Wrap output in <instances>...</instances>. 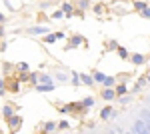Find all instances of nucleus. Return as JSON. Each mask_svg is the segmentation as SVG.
I'll return each mask as SVG.
<instances>
[{
	"instance_id": "1",
	"label": "nucleus",
	"mask_w": 150,
	"mask_h": 134,
	"mask_svg": "<svg viewBox=\"0 0 150 134\" xmlns=\"http://www.w3.org/2000/svg\"><path fill=\"white\" fill-rule=\"evenodd\" d=\"M6 124H8V128H10V132H16L20 126H22V116L16 112V114H12L6 118Z\"/></svg>"
},
{
	"instance_id": "2",
	"label": "nucleus",
	"mask_w": 150,
	"mask_h": 134,
	"mask_svg": "<svg viewBox=\"0 0 150 134\" xmlns=\"http://www.w3.org/2000/svg\"><path fill=\"white\" fill-rule=\"evenodd\" d=\"M84 42H86V40H84V36H80V34H72V36L68 38V44L64 46V50H70V48H80Z\"/></svg>"
},
{
	"instance_id": "3",
	"label": "nucleus",
	"mask_w": 150,
	"mask_h": 134,
	"mask_svg": "<svg viewBox=\"0 0 150 134\" xmlns=\"http://www.w3.org/2000/svg\"><path fill=\"white\" fill-rule=\"evenodd\" d=\"M48 32H50V28H48V26H42V24L28 28V34H30V36H44V34H48Z\"/></svg>"
},
{
	"instance_id": "4",
	"label": "nucleus",
	"mask_w": 150,
	"mask_h": 134,
	"mask_svg": "<svg viewBox=\"0 0 150 134\" xmlns=\"http://www.w3.org/2000/svg\"><path fill=\"white\" fill-rule=\"evenodd\" d=\"M62 12H64V18H72V16H76V6L74 4H70V2H62Z\"/></svg>"
},
{
	"instance_id": "5",
	"label": "nucleus",
	"mask_w": 150,
	"mask_h": 134,
	"mask_svg": "<svg viewBox=\"0 0 150 134\" xmlns=\"http://www.w3.org/2000/svg\"><path fill=\"white\" fill-rule=\"evenodd\" d=\"M18 110H20V106H14V104H4V106L0 108V112H2L4 118H8V116H12V114H16Z\"/></svg>"
},
{
	"instance_id": "6",
	"label": "nucleus",
	"mask_w": 150,
	"mask_h": 134,
	"mask_svg": "<svg viewBox=\"0 0 150 134\" xmlns=\"http://www.w3.org/2000/svg\"><path fill=\"white\" fill-rule=\"evenodd\" d=\"M100 96H102V100L112 102V100H116V90H114V88H102Z\"/></svg>"
},
{
	"instance_id": "7",
	"label": "nucleus",
	"mask_w": 150,
	"mask_h": 134,
	"mask_svg": "<svg viewBox=\"0 0 150 134\" xmlns=\"http://www.w3.org/2000/svg\"><path fill=\"white\" fill-rule=\"evenodd\" d=\"M132 132L134 134H150V130L146 128V124L142 122V120H136L134 126H132Z\"/></svg>"
},
{
	"instance_id": "8",
	"label": "nucleus",
	"mask_w": 150,
	"mask_h": 134,
	"mask_svg": "<svg viewBox=\"0 0 150 134\" xmlns=\"http://www.w3.org/2000/svg\"><path fill=\"white\" fill-rule=\"evenodd\" d=\"M112 112H114V106H104L100 108V120H112Z\"/></svg>"
},
{
	"instance_id": "9",
	"label": "nucleus",
	"mask_w": 150,
	"mask_h": 134,
	"mask_svg": "<svg viewBox=\"0 0 150 134\" xmlns=\"http://www.w3.org/2000/svg\"><path fill=\"white\" fill-rule=\"evenodd\" d=\"M42 130L46 134H54L58 130V122H54V120H46V122L42 124Z\"/></svg>"
},
{
	"instance_id": "10",
	"label": "nucleus",
	"mask_w": 150,
	"mask_h": 134,
	"mask_svg": "<svg viewBox=\"0 0 150 134\" xmlns=\"http://www.w3.org/2000/svg\"><path fill=\"white\" fill-rule=\"evenodd\" d=\"M54 88H56V82H50V84H36V86H34L36 92H42V94H46V92H52Z\"/></svg>"
},
{
	"instance_id": "11",
	"label": "nucleus",
	"mask_w": 150,
	"mask_h": 134,
	"mask_svg": "<svg viewBox=\"0 0 150 134\" xmlns=\"http://www.w3.org/2000/svg\"><path fill=\"white\" fill-rule=\"evenodd\" d=\"M130 62L134 64V66H142V64H146V56L144 54H130Z\"/></svg>"
},
{
	"instance_id": "12",
	"label": "nucleus",
	"mask_w": 150,
	"mask_h": 134,
	"mask_svg": "<svg viewBox=\"0 0 150 134\" xmlns=\"http://www.w3.org/2000/svg\"><path fill=\"white\" fill-rule=\"evenodd\" d=\"M114 90H116V98L118 96H124V94H130V88L126 86V82H118L114 86Z\"/></svg>"
},
{
	"instance_id": "13",
	"label": "nucleus",
	"mask_w": 150,
	"mask_h": 134,
	"mask_svg": "<svg viewBox=\"0 0 150 134\" xmlns=\"http://www.w3.org/2000/svg\"><path fill=\"white\" fill-rule=\"evenodd\" d=\"M68 104H70V110H72V112H88L82 100L80 102H68Z\"/></svg>"
},
{
	"instance_id": "14",
	"label": "nucleus",
	"mask_w": 150,
	"mask_h": 134,
	"mask_svg": "<svg viewBox=\"0 0 150 134\" xmlns=\"http://www.w3.org/2000/svg\"><path fill=\"white\" fill-rule=\"evenodd\" d=\"M50 82H56L52 74H46V72H40V80H38V84H50ZM58 84V82H56Z\"/></svg>"
},
{
	"instance_id": "15",
	"label": "nucleus",
	"mask_w": 150,
	"mask_h": 134,
	"mask_svg": "<svg viewBox=\"0 0 150 134\" xmlns=\"http://www.w3.org/2000/svg\"><path fill=\"white\" fill-rule=\"evenodd\" d=\"M116 84H118V78H116V76H106V78H104V82H102L104 88H114Z\"/></svg>"
},
{
	"instance_id": "16",
	"label": "nucleus",
	"mask_w": 150,
	"mask_h": 134,
	"mask_svg": "<svg viewBox=\"0 0 150 134\" xmlns=\"http://www.w3.org/2000/svg\"><path fill=\"white\" fill-rule=\"evenodd\" d=\"M80 80H82V84H84V86H94L92 74H86V72H82V74H80Z\"/></svg>"
},
{
	"instance_id": "17",
	"label": "nucleus",
	"mask_w": 150,
	"mask_h": 134,
	"mask_svg": "<svg viewBox=\"0 0 150 134\" xmlns=\"http://www.w3.org/2000/svg\"><path fill=\"white\" fill-rule=\"evenodd\" d=\"M14 78L18 80L20 84H24V82H30V72H18V74H14Z\"/></svg>"
},
{
	"instance_id": "18",
	"label": "nucleus",
	"mask_w": 150,
	"mask_h": 134,
	"mask_svg": "<svg viewBox=\"0 0 150 134\" xmlns=\"http://www.w3.org/2000/svg\"><path fill=\"white\" fill-rule=\"evenodd\" d=\"M92 78H94V84H102L104 78H106V74L100 72V70H96V72H92Z\"/></svg>"
},
{
	"instance_id": "19",
	"label": "nucleus",
	"mask_w": 150,
	"mask_h": 134,
	"mask_svg": "<svg viewBox=\"0 0 150 134\" xmlns=\"http://www.w3.org/2000/svg\"><path fill=\"white\" fill-rule=\"evenodd\" d=\"M140 120L146 124V128L150 130V110H142L140 112Z\"/></svg>"
},
{
	"instance_id": "20",
	"label": "nucleus",
	"mask_w": 150,
	"mask_h": 134,
	"mask_svg": "<svg viewBox=\"0 0 150 134\" xmlns=\"http://www.w3.org/2000/svg\"><path fill=\"white\" fill-rule=\"evenodd\" d=\"M6 88H10V92L18 94V92H20V82H18V80H12V82H8V84H6Z\"/></svg>"
},
{
	"instance_id": "21",
	"label": "nucleus",
	"mask_w": 150,
	"mask_h": 134,
	"mask_svg": "<svg viewBox=\"0 0 150 134\" xmlns=\"http://www.w3.org/2000/svg\"><path fill=\"white\" fill-rule=\"evenodd\" d=\"M70 82L74 84V86H80L82 80H80V72H70Z\"/></svg>"
},
{
	"instance_id": "22",
	"label": "nucleus",
	"mask_w": 150,
	"mask_h": 134,
	"mask_svg": "<svg viewBox=\"0 0 150 134\" xmlns=\"http://www.w3.org/2000/svg\"><path fill=\"white\" fill-rule=\"evenodd\" d=\"M42 38H44V42H46V44H54V42L58 40V38H56V32H48V34H44Z\"/></svg>"
},
{
	"instance_id": "23",
	"label": "nucleus",
	"mask_w": 150,
	"mask_h": 134,
	"mask_svg": "<svg viewBox=\"0 0 150 134\" xmlns=\"http://www.w3.org/2000/svg\"><path fill=\"white\" fill-rule=\"evenodd\" d=\"M116 52H118V56H120L122 60H130V52H128L124 46H118V50H116Z\"/></svg>"
},
{
	"instance_id": "24",
	"label": "nucleus",
	"mask_w": 150,
	"mask_h": 134,
	"mask_svg": "<svg viewBox=\"0 0 150 134\" xmlns=\"http://www.w3.org/2000/svg\"><path fill=\"white\" fill-rule=\"evenodd\" d=\"M90 8V0H78V4H76V10H88Z\"/></svg>"
},
{
	"instance_id": "25",
	"label": "nucleus",
	"mask_w": 150,
	"mask_h": 134,
	"mask_svg": "<svg viewBox=\"0 0 150 134\" xmlns=\"http://www.w3.org/2000/svg\"><path fill=\"white\" fill-rule=\"evenodd\" d=\"M146 6H148V4H146V2H142V0H136V2L132 4V8H134L136 12H142L144 8H146Z\"/></svg>"
},
{
	"instance_id": "26",
	"label": "nucleus",
	"mask_w": 150,
	"mask_h": 134,
	"mask_svg": "<svg viewBox=\"0 0 150 134\" xmlns=\"http://www.w3.org/2000/svg\"><path fill=\"white\" fill-rule=\"evenodd\" d=\"M58 128H60V130H70V128H72V124H70V120L62 118V120L58 122Z\"/></svg>"
},
{
	"instance_id": "27",
	"label": "nucleus",
	"mask_w": 150,
	"mask_h": 134,
	"mask_svg": "<svg viewBox=\"0 0 150 134\" xmlns=\"http://www.w3.org/2000/svg\"><path fill=\"white\" fill-rule=\"evenodd\" d=\"M56 82H68V74H64V72H56V74H52Z\"/></svg>"
},
{
	"instance_id": "28",
	"label": "nucleus",
	"mask_w": 150,
	"mask_h": 134,
	"mask_svg": "<svg viewBox=\"0 0 150 134\" xmlns=\"http://www.w3.org/2000/svg\"><path fill=\"white\" fill-rule=\"evenodd\" d=\"M84 106H86V110H90V108H92L94 104H96V100H94V96H86V98H84Z\"/></svg>"
},
{
	"instance_id": "29",
	"label": "nucleus",
	"mask_w": 150,
	"mask_h": 134,
	"mask_svg": "<svg viewBox=\"0 0 150 134\" xmlns=\"http://www.w3.org/2000/svg\"><path fill=\"white\" fill-rule=\"evenodd\" d=\"M58 112H60L62 116H68V114H72V110H70V104H62V106H58Z\"/></svg>"
},
{
	"instance_id": "30",
	"label": "nucleus",
	"mask_w": 150,
	"mask_h": 134,
	"mask_svg": "<svg viewBox=\"0 0 150 134\" xmlns=\"http://www.w3.org/2000/svg\"><path fill=\"white\" fill-rule=\"evenodd\" d=\"M130 100H132V94H124V96H118V102H120L122 106L130 104Z\"/></svg>"
},
{
	"instance_id": "31",
	"label": "nucleus",
	"mask_w": 150,
	"mask_h": 134,
	"mask_svg": "<svg viewBox=\"0 0 150 134\" xmlns=\"http://www.w3.org/2000/svg\"><path fill=\"white\" fill-rule=\"evenodd\" d=\"M104 12H106V6H104V4H96V6H94V14H96V16H102Z\"/></svg>"
},
{
	"instance_id": "32",
	"label": "nucleus",
	"mask_w": 150,
	"mask_h": 134,
	"mask_svg": "<svg viewBox=\"0 0 150 134\" xmlns=\"http://www.w3.org/2000/svg\"><path fill=\"white\" fill-rule=\"evenodd\" d=\"M106 50H118V42L116 40H106Z\"/></svg>"
},
{
	"instance_id": "33",
	"label": "nucleus",
	"mask_w": 150,
	"mask_h": 134,
	"mask_svg": "<svg viewBox=\"0 0 150 134\" xmlns=\"http://www.w3.org/2000/svg\"><path fill=\"white\" fill-rule=\"evenodd\" d=\"M38 80H40V72H30V84L32 86L38 84Z\"/></svg>"
},
{
	"instance_id": "34",
	"label": "nucleus",
	"mask_w": 150,
	"mask_h": 134,
	"mask_svg": "<svg viewBox=\"0 0 150 134\" xmlns=\"http://www.w3.org/2000/svg\"><path fill=\"white\" fill-rule=\"evenodd\" d=\"M50 18H52V20H58V18H64V12H62V8H60V10H54L52 14H50Z\"/></svg>"
},
{
	"instance_id": "35",
	"label": "nucleus",
	"mask_w": 150,
	"mask_h": 134,
	"mask_svg": "<svg viewBox=\"0 0 150 134\" xmlns=\"http://www.w3.org/2000/svg\"><path fill=\"white\" fill-rule=\"evenodd\" d=\"M16 70H18V72H28V64H26V62H18V64H16Z\"/></svg>"
},
{
	"instance_id": "36",
	"label": "nucleus",
	"mask_w": 150,
	"mask_h": 134,
	"mask_svg": "<svg viewBox=\"0 0 150 134\" xmlns=\"http://www.w3.org/2000/svg\"><path fill=\"white\" fill-rule=\"evenodd\" d=\"M2 70H4V74H12L14 66H12V64H8V62H4V64H2Z\"/></svg>"
},
{
	"instance_id": "37",
	"label": "nucleus",
	"mask_w": 150,
	"mask_h": 134,
	"mask_svg": "<svg viewBox=\"0 0 150 134\" xmlns=\"http://www.w3.org/2000/svg\"><path fill=\"white\" fill-rule=\"evenodd\" d=\"M140 90H142V86H140L138 82H136V84H134V86H132V88H130V94H132V96H134V94H138Z\"/></svg>"
},
{
	"instance_id": "38",
	"label": "nucleus",
	"mask_w": 150,
	"mask_h": 134,
	"mask_svg": "<svg viewBox=\"0 0 150 134\" xmlns=\"http://www.w3.org/2000/svg\"><path fill=\"white\" fill-rule=\"evenodd\" d=\"M140 16H142V18H150V6H146L144 10L140 12Z\"/></svg>"
},
{
	"instance_id": "39",
	"label": "nucleus",
	"mask_w": 150,
	"mask_h": 134,
	"mask_svg": "<svg viewBox=\"0 0 150 134\" xmlns=\"http://www.w3.org/2000/svg\"><path fill=\"white\" fill-rule=\"evenodd\" d=\"M56 38H58V40H64V38H66V34H64V32H56Z\"/></svg>"
},
{
	"instance_id": "40",
	"label": "nucleus",
	"mask_w": 150,
	"mask_h": 134,
	"mask_svg": "<svg viewBox=\"0 0 150 134\" xmlns=\"http://www.w3.org/2000/svg\"><path fill=\"white\" fill-rule=\"evenodd\" d=\"M48 6H50V2H40V8H42V10H46Z\"/></svg>"
},
{
	"instance_id": "41",
	"label": "nucleus",
	"mask_w": 150,
	"mask_h": 134,
	"mask_svg": "<svg viewBox=\"0 0 150 134\" xmlns=\"http://www.w3.org/2000/svg\"><path fill=\"white\" fill-rule=\"evenodd\" d=\"M4 36H6V30H4V26L0 24V38H4Z\"/></svg>"
},
{
	"instance_id": "42",
	"label": "nucleus",
	"mask_w": 150,
	"mask_h": 134,
	"mask_svg": "<svg viewBox=\"0 0 150 134\" xmlns=\"http://www.w3.org/2000/svg\"><path fill=\"white\" fill-rule=\"evenodd\" d=\"M6 22V14H2V12H0V24H4Z\"/></svg>"
},
{
	"instance_id": "43",
	"label": "nucleus",
	"mask_w": 150,
	"mask_h": 134,
	"mask_svg": "<svg viewBox=\"0 0 150 134\" xmlns=\"http://www.w3.org/2000/svg\"><path fill=\"white\" fill-rule=\"evenodd\" d=\"M136 82H138L140 86H144V84H146V78H138V80H136Z\"/></svg>"
},
{
	"instance_id": "44",
	"label": "nucleus",
	"mask_w": 150,
	"mask_h": 134,
	"mask_svg": "<svg viewBox=\"0 0 150 134\" xmlns=\"http://www.w3.org/2000/svg\"><path fill=\"white\" fill-rule=\"evenodd\" d=\"M0 50H6V42H0Z\"/></svg>"
},
{
	"instance_id": "45",
	"label": "nucleus",
	"mask_w": 150,
	"mask_h": 134,
	"mask_svg": "<svg viewBox=\"0 0 150 134\" xmlns=\"http://www.w3.org/2000/svg\"><path fill=\"white\" fill-rule=\"evenodd\" d=\"M146 82H150V72H148V74H146Z\"/></svg>"
},
{
	"instance_id": "46",
	"label": "nucleus",
	"mask_w": 150,
	"mask_h": 134,
	"mask_svg": "<svg viewBox=\"0 0 150 134\" xmlns=\"http://www.w3.org/2000/svg\"><path fill=\"white\" fill-rule=\"evenodd\" d=\"M0 134H2V128H0Z\"/></svg>"
},
{
	"instance_id": "47",
	"label": "nucleus",
	"mask_w": 150,
	"mask_h": 134,
	"mask_svg": "<svg viewBox=\"0 0 150 134\" xmlns=\"http://www.w3.org/2000/svg\"><path fill=\"white\" fill-rule=\"evenodd\" d=\"M42 134H46V132H44V130H42Z\"/></svg>"
},
{
	"instance_id": "48",
	"label": "nucleus",
	"mask_w": 150,
	"mask_h": 134,
	"mask_svg": "<svg viewBox=\"0 0 150 134\" xmlns=\"http://www.w3.org/2000/svg\"><path fill=\"white\" fill-rule=\"evenodd\" d=\"M128 134H134V132H128Z\"/></svg>"
}]
</instances>
